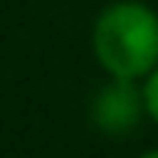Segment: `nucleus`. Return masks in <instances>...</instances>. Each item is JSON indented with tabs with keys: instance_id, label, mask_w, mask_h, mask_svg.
I'll use <instances>...</instances> for the list:
<instances>
[{
	"instance_id": "nucleus-1",
	"label": "nucleus",
	"mask_w": 158,
	"mask_h": 158,
	"mask_svg": "<svg viewBox=\"0 0 158 158\" xmlns=\"http://www.w3.org/2000/svg\"><path fill=\"white\" fill-rule=\"evenodd\" d=\"M90 45L110 77L142 81L158 64V13L139 0H116L94 19Z\"/></svg>"
},
{
	"instance_id": "nucleus-2",
	"label": "nucleus",
	"mask_w": 158,
	"mask_h": 158,
	"mask_svg": "<svg viewBox=\"0 0 158 158\" xmlns=\"http://www.w3.org/2000/svg\"><path fill=\"white\" fill-rule=\"evenodd\" d=\"M142 116H148L145 97L142 87H135V81L129 77H110V84H103L90 100V123L110 139H123L132 129H139Z\"/></svg>"
},
{
	"instance_id": "nucleus-3",
	"label": "nucleus",
	"mask_w": 158,
	"mask_h": 158,
	"mask_svg": "<svg viewBox=\"0 0 158 158\" xmlns=\"http://www.w3.org/2000/svg\"><path fill=\"white\" fill-rule=\"evenodd\" d=\"M142 97H145V113L158 123V64L142 77Z\"/></svg>"
},
{
	"instance_id": "nucleus-4",
	"label": "nucleus",
	"mask_w": 158,
	"mask_h": 158,
	"mask_svg": "<svg viewBox=\"0 0 158 158\" xmlns=\"http://www.w3.org/2000/svg\"><path fill=\"white\" fill-rule=\"evenodd\" d=\"M139 158H158V148H148V152H142Z\"/></svg>"
}]
</instances>
